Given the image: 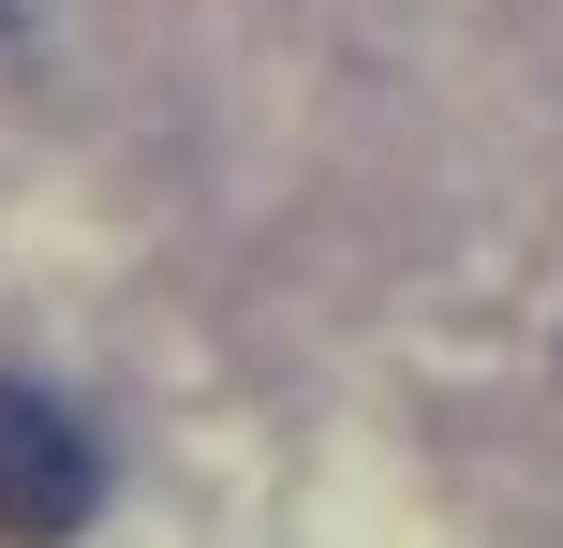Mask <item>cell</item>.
<instances>
[{
  "label": "cell",
  "mask_w": 563,
  "mask_h": 548,
  "mask_svg": "<svg viewBox=\"0 0 563 548\" xmlns=\"http://www.w3.org/2000/svg\"><path fill=\"white\" fill-rule=\"evenodd\" d=\"M0 30H15V0H0Z\"/></svg>",
  "instance_id": "obj_2"
},
{
  "label": "cell",
  "mask_w": 563,
  "mask_h": 548,
  "mask_svg": "<svg viewBox=\"0 0 563 548\" xmlns=\"http://www.w3.org/2000/svg\"><path fill=\"white\" fill-rule=\"evenodd\" d=\"M104 504V445L45 401L30 371H0V548H59Z\"/></svg>",
  "instance_id": "obj_1"
}]
</instances>
